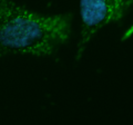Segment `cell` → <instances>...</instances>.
Wrapping results in <instances>:
<instances>
[{"label":"cell","instance_id":"obj_2","mask_svg":"<svg viewBox=\"0 0 133 125\" xmlns=\"http://www.w3.org/2000/svg\"><path fill=\"white\" fill-rule=\"evenodd\" d=\"M133 0H80V40L76 60L79 61L87 46L97 32L110 22L121 20L128 14Z\"/></svg>","mask_w":133,"mask_h":125},{"label":"cell","instance_id":"obj_1","mask_svg":"<svg viewBox=\"0 0 133 125\" xmlns=\"http://www.w3.org/2000/svg\"><path fill=\"white\" fill-rule=\"evenodd\" d=\"M72 14L42 16L0 0V57H48L69 40Z\"/></svg>","mask_w":133,"mask_h":125}]
</instances>
